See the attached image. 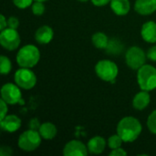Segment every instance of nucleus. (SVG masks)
Wrapping results in <instances>:
<instances>
[{
	"mask_svg": "<svg viewBox=\"0 0 156 156\" xmlns=\"http://www.w3.org/2000/svg\"><path fill=\"white\" fill-rule=\"evenodd\" d=\"M20 36L16 29L6 27L4 30H1L0 33V44L1 46L7 50H15L20 45Z\"/></svg>",
	"mask_w": 156,
	"mask_h": 156,
	"instance_id": "obj_9",
	"label": "nucleus"
},
{
	"mask_svg": "<svg viewBox=\"0 0 156 156\" xmlns=\"http://www.w3.org/2000/svg\"><path fill=\"white\" fill-rule=\"evenodd\" d=\"M145 52L139 47H131L125 54V60L128 67L132 69L138 70L141 67L145 64L146 61Z\"/></svg>",
	"mask_w": 156,
	"mask_h": 156,
	"instance_id": "obj_6",
	"label": "nucleus"
},
{
	"mask_svg": "<svg viewBox=\"0 0 156 156\" xmlns=\"http://www.w3.org/2000/svg\"><path fill=\"white\" fill-rule=\"evenodd\" d=\"M20 87L14 83H5L1 89V99L8 105H15L16 103H24L22 100V92Z\"/></svg>",
	"mask_w": 156,
	"mask_h": 156,
	"instance_id": "obj_8",
	"label": "nucleus"
},
{
	"mask_svg": "<svg viewBox=\"0 0 156 156\" xmlns=\"http://www.w3.org/2000/svg\"><path fill=\"white\" fill-rule=\"evenodd\" d=\"M12 69V63L11 60L5 57V56H1L0 58V71L2 75H6L8 74Z\"/></svg>",
	"mask_w": 156,
	"mask_h": 156,
	"instance_id": "obj_21",
	"label": "nucleus"
},
{
	"mask_svg": "<svg viewBox=\"0 0 156 156\" xmlns=\"http://www.w3.org/2000/svg\"><path fill=\"white\" fill-rule=\"evenodd\" d=\"M141 35L144 41L148 43L156 42V22L147 21L145 22L141 29Z\"/></svg>",
	"mask_w": 156,
	"mask_h": 156,
	"instance_id": "obj_14",
	"label": "nucleus"
},
{
	"mask_svg": "<svg viewBox=\"0 0 156 156\" xmlns=\"http://www.w3.org/2000/svg\"><path fill=\"white\" fill-rule=\"evenodd\" d=\"M122 143H123V140L122 139V137L118 133L117 134H114V135H112L111 137H109V139L107 141L108 146L112 150L116 149V148H119V147H122Z\"/></svg>",
	"mask_w": 156,
	"mask_h": 156,
	"instance_id": "obj_22",
	"label": "nucleus"
},
{
	"mask_svg": "<svg viewBox=\"0 0 156 156\" xmlns=\"http://www.w3.org/2000/svg\"><path fill=\"white\" fill-rule=\"evenodd\" d=\"M137 82L141 90L151 91L156 89V69L150 65L144 64L137 70Z\"/></svg>",
	"mask_w": 156,
	"mask_h": 156,
	"instance_id": "obj_3",
	"label": "nucleus"
},
{
	"mask_svg": "<svg viewBox=\"0 0 156 156\" xmlns=\"http://www.w3.org/2000/svg\"><path fill=\"white\" fill-rule=\"evenodd\" d=\"M112 0H91L92 4L96 6H104L111 3Z\"/></svg>",
	"mask_w": 156,
	"mask_h": 156,
	"instance_id": "obj_32",
	"label": "nucleus"
},
{
	"mask_svg": "<svg viewBox=\"0 0 156 156\" xmlns=\"http://www.w3.org/2000/svg\"><path fill=\"white\" fill-rule=\"evenodd\" d=\"M6 27H7V20L4 15H1L0 16V29L4 30Z\"/></svg>",
	"mask_w": 156,
	"mask_h": 156,
	"instance_id": "obj_33",
	"label": "nucleus"
},
{
	"mask_svg": "<svg viewBox=\"0 0 156 156\" xmlns=\"http://www.w3.org/2000/svg\"><path fill=\"white\" fill-rule=\"evenodd\" d=\"M134 10L143 16H148L156 11V0H136Z\"/></svg>",
	"mask_w": 156,
	"mask_h": 156,
	"instance_id": "obj_12",
	"label": "nucleus"
},
{
	"mask_svg": "<svg viewBox=\"0 0 156 156\" xmlns=\"http://www.w3.org/2000/svg\"><path fill=\"white\" fill-rule=\"evenodd\" d=\"M14 80L16 84L23 90H31L37 84V77L28 68H21L17 69L15 73Z\"/></svg>",
	"mask_w": 156,
	"mask_h": 156,
	"instance_id": "obj_7",
	"label": "nucleus"
},
{
	"mask_svg": "<svg viewBox=\"0 0 156 156\" xmlns=\"http://www.w3.org/2000/svg\"><path fill=\"white\" fill-rule=\"evenodd\" d=\"M44 2H40V1H35L32 5H31V8H32V12L34 15L36 16H41L44 14L45 12V5L43 4Z\"/></svg>",
	"mask_w": 156,
	"mask_h": 156,
	"instance_id": "obj_23",
	"label": "nucleus"
},
{
	"mask_svg": "<svg viewBox=\"0 0 156 156\" xmlns=\"http://www.w3.org/2000/svg\"><path fill=\"white\" fill-rule=\"evenodd\" d=\"M13 151L8 146H2L0 148V155L1 156H10L12 155Z\"/></svg>",
	"mask_w": 156,
	"mask_h": 156,
	"instance_id": "obj_31",
	"label": "nucleus"
},
{
	"mask_svg": "<svg viewBox=\"0 0 156 156\" xmlns=\"http://www.w3.org/2000/svg\"><path fill=\"white\" fill-rule=\"evenodd\" d=\"M54 36L53 29L47 25H44L40 27H38L35 33V39L37 43L44 45V44H48Z\"/></svg>",
	"mask_w": 156,
	"mask_h": 156,
	"instance_id": "obj_13",
	"label": "nucleus"
},
{
	"mask_svg": "<svg viewBox=\"0 0 156 156\" xmlns=\"http://www.w3.org/2000/svg\"><path fill=\"white\" fill-rule=\"evenodd\" d=\"M40 126H41V124H40V122H39V120L37 119V118L31 119V120L29 121V122H28V127H29V129H32V130L38 131Z\"/></svg>",
	"mask_w": 156,
	"mask_h": 156,
	"instance_id": "obj_28",
	"label": "nucleus"
},
{
	"mask_svg": "<svg viewBox=\"0 0 156 156\" xmlns=\"http://www.w3.org/2000/svg\"><path fill=\"white\" fill-rule=\"evenodd\" d=\"M91 41L95 48H97L99 49H106L110 39L106 34H104L102 32H97V33L93 34V36L91 37Z\"/></svg>",
	"mask_w": 156,
	"mask_h": 156,
	"instance_id": "obj_19",
	"label": "nucleus"
},
{
	"mask_svg": "<svg viewBox=\"0 0 156 156\" xmlns=\"http://www.w3.org/2000/svg\"><path fill=\"white\" fill-rule=\"evenodd\" d=\"M35 1H40V2H46L48 0H35Z\"/></svg>",
	"mask_w": 156,
	"mask_h": 156,
	"instance_id": "obj_34",
	"label": "nucleus"
},
{
	"mask_svg": "<svg viewBox=\"0 0 156 156\" xmlns=\"http://www.w3.org/2000/svg\"><path fill=\"white\" fill-rule=\"evenodd\" d=\"M95 72L101 80L114 84L119 73V69L117 64L113 61L110 59H102L96 64Z\"/></svg>",
	"mask_w": 156,
	"mask_h": 156,
	"instance_id": "obj_4",
	"label": "nucleus"
},
{
	"mask_svg": "<svg viewBox=\"0 0 156 156\" xmlns=\"http://www.w3.org/2000/svg\"><path fill=\"white\" fill-rule=\"evenodd\" d=\"M151 101V96L149 94V91L146 90H143L138 92L133 100V106L134 109L138 110V111H143L144 110Z\"/></svg>",
	"mask_w": 156,
	"mask_h": 156,
	"instance_id": "obj_16",
	"label": "nucleus"
},
{
	"mask_svg": "<svg viewBox=\"0 0 156 156\" xmlns=\"http://www.w3.org/2000/svg\"><path fill=\"white\" fill-rule=\"evenodd\" d=\"M33 1H35V0H13V3L16 7H18L20 9H25V8L32 5Z\"/></svg>",
	"mask_w": 156,
	"mask_h": 156,
	"instance_id": "obj_25",
	"label": "nucleus"
},
{
	"mask_svg": "<svg viewBox=\"0 0 156 156\" xmlns=\"http://www.w3.org/2000/svg\"><path fill=\"white\" fill-rule=\"evenodd\" d=\"M147 127L152 133L156 134V110L149 115L147 120Z\"/></svg>",
	"mask_w": 156,
	"mask_h": 156,
	"instance_id": "obj_24",
	"label": "nucleus"
},
{
	"mask_svg": "<svg viewBox=\"0 0 156 156\" xmlns=\"http://www.w3.org/2000/svg\"><path fill=\"white\" fill-rule=\"evenodd\" d=\"M110 155L112 156H125L127 155V152L125 150H123L122 147H119V148H116V149H113L111 153H110Z\"/></svg>",
	"mask_w": 156,
	"mask_h": 156,
	"instance_id": "obj_29",
	"label": "nucleus"
},
{
	"mask_svg": "<svg viewBox=\"0 0 156 156\" xmlns=\"http://www.w3.org/2000/svg\"><path fill=\"white\" fill-rule=\"evenodd\" d=\"M19 26V20L17 17L16 16H10L7 19V27H11V28H15L16 29Z\"/></svg>",
	"mask_w": 156,
	"mask_h": 156,
	"instance_id": "obj_27",
	"label": "nucleus"
},
{
	"mask_svg": "<svg viewBox=\"0 0 156 156\" xmlns=\"http://www.w3.org/2000/svg\"><path fill=\"white\" fill-rule=\"evenodd\" d=\"M7 103L1 99L0 101V118L1 120L4 119L6 115H7V112H8V107H7Z\"/></svg>",
	"mask_w": 156,
	"mask_h": 156,
	"instance_id": "obj_26",
	"label": "nucleus"
},
{
	"mask_svg": "<svg viewBox=\"0 0 156 156\" xmlns=\"http://www.w3.org/2000/svg\"><path fill=\"white\" fill-rule=\"evenodd\" d=\"M107 144H108L107 142L101 136H94L88 142L87 147H88V151L90 154H100L105 150Z\"/></svg>",
	"mask_w": 156,
	"mask_h": 156,
	"instance_id": "obj_15",
	"label": "nucleus"
},
{
	"mask_svg": "<svg viewBox=\"0 0 156 156\" xmlns=\"http://www.w3.org/2000/svg\"><path fill=\"white\" fill-rule=\"evenodd\" d=\"M38 132H39L42 139L51 140L57 135L58 130H57V127L53 123H51V122H44L39 127Z\"/></svg>",
	"mask_w": 156,
	"mask_h": 156,
	"instance_id": "obj_18",
	"label": "nucleus"
},
{
	"mask_svg": "<svg viewBox=\"0 0 156 156\" xmlns=\"http://www.w3.org/2000/svg\"><path fill=\"white\" fill-rule=\"evenodd\" d=\"M142 130L141 122L133 116L122 118L117 125V133L122 137L124 143L134 142L140 136Z\"/></svg>",
	"mask_w": 156,
	"mask_h": 156,
	"instance_id": "obj_1",
	"label": "nucleus"
},
{
	"mask_svg": "<svg viewBox=\"0 0 156 156\" xmlns=\"http://www.w3.org/2000/svg\"><path fill=\"white\" fill-rule=\"evenodd\" d=\"M1 129L7 133H15L20 129L22 122L19 117L14 114L6 115L4 119L0 120Z\"/></svg>",
	"mask_w": 156,
	"mask_h": 156,
	"instance_id": "obj_11",
	"label": "nucleus"
},
{
	"mask_svg": "<svg viewBox=\"0 0 156 156\" xmlns=\"http://www.w3.org/2000/svg\"><path fill=\"white\" fill-rule=\"evenodd\" d=\"M79 1H80V2H86V1H88V0H79Z\"/></svg>",
	"mask_w": 156,
	"mask_h": 156,
	"instance_id": "obj_35",
	"label": "nucleus"
},
{
	"mask_svg": "<svg viewBox=\"0 0 156 156\" xmlns=\"http://www.w3.org/2000/svg\"><path fill=\"white\" fill-rule=\"evenodd\" d=\"M39 59V49L32 44L22 47L16 54V62L20 68L31 69L38 63Z\"/></svg>",
	"mask_w": 156,
	"mask_h": 156,
	"instance_id": "obj_2",
	"label": "nucleus"
},
{
	"mask_svg": "<svg viewBox=\"0 0 156 156\" xmlns=\"http://www.w3.org/2000/svg\"><path fill=\"white\" fill-rule=\"evenodd\" d=\"M110 4L112 10L118 16H125L131 9L129 0H112Z\"/></svg>",
	"mask_w": 156,
	"mask_h": 156,
	"instance_id": "obj_17",
	"label": "nucleus"
},
{
	"mask_svg": "<svg viewBox=\"0 0 156 156\" xmlns=\"http://www.w3.org/2000/svg\"><path fill=\"white\" fill-rule=\"evenodd\" d=\"M147 58L153 61H156V46L151 47L147 51Z\"/></svg>",
	"mask_w": 156,
	"mask_h": 156,
	"instance_id": "obj_30",
	"label": "nucleus"
},
{
	"mask_svg": "<svg viewBox=\"0 0 156 156\" xmlns=\"http://www.w3.org/2000/svg\"><path fill=\"white\" fill-rule=\"evenodd\" d=\"M42 137L38 131L29 129L24 132L18 138V147L25 152H33L37 150L41 144Z\"/></svg>",
	"mask_w": 156,
	"mask_h": 156,
	"instance_id": "obj_5",
	"label": "nucleus"
},
{
	"mask_svg": "<svg viewBox=\"0 0 156 156\" xmlns=\"http://www.w3.org/2000/svg\"><path fill=\"white\" fill-rule=\"evenodd\" d=\"M88 152V147L78 140L69 141L63 148V155L65 156H85Z\"/></svg>",
	"mask_w": 156,
	"mask_h": 156,
	"instance_id": "obj_10",
	"label": "nucleus"
},
{
	"mask_svg": "<svg viewBox=\"0 0 156 156\" xmlns=\"http://www.w3.org/2000/svg\"><path fill=\"white\" fill-rule=\"evenodd\" d=\"M122 44L119 40H117L116 38H112L110 39L106 50L111 55H119L122 50Z\"/></svg>",
	"mask_w": 156,
	"mask_h": 156,
	"instance_id": "obj_20",
	"label": "nucleus"
}]
</instances>
